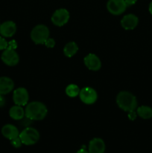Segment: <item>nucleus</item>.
Segmentation results:
<instances>
[{
    "mask_svg": "<svg viewBox=\"0 0 152 153\" xmlns=\"http://www.w3.org/2000/svg\"><path fill=\"white\" fill-rule=\"evenodd\" d=\"M128 7L125 0H108L107 8L113 15H120L125 11Z\"/></svg>",
    "mask_w": 152,
    "mask_h": 153,
    "instance_id": "7",
    "label": "nucleus"
},
{
    "mask_svg": "<svg viewBox=\"0 0 152 153\" xmlns=\"http://www.w3.org/2000/svg\"><path fill=\"white\" fill-rule=\"evenodd\" d=\"M13 100L15 105L20 106L26 105L29 100V94L25 88H18L13 91Z\"/></svg>",
    "mask_w": 152,
    "mask_h": 153,
    "instance_id": "9",
    "label": "nucleus"
},
{
    "mask_svg": "<svg viewBox=\"0 0 152 153\" xmlns=\"http://www.w3.org/2000/svg\"><path fill=\"white\" fill-rule=\"evenodd\" d=\"M88 149L89 153H104L106 149L105 143L101 138L95 137L89 141Z\"/></svg>",
    "mask_w": 152,
    "mask_h": 153,
    "instance_id": "11",
    "label": "nucleus"
},
{
    "mask_svg": "<svg viewBox=\"0 0 152 153\" xmlns=\"http://www.w3.org/2000/svg\"><path fill=\"white\" fill-rule=\"evenodd\" d=\"M78 51V46L76 44V43L72 41L69 42L63 49V53L68 58H72L74 56Z\"/></svg>",
    "mask_w": 152,
    "mask_h": 153,
    "instance_id": "18",
    "label": "nucleus"
},
{
    "mask_svg": "<svg viewBox=\"0 0 152 153\" xmlns=\"http://www.w3.org/2000/svg\"><path fill=\"white\" fill-rule=\"evenodd\" d=\"M14 83L11 79L6 76L0 77V94L6 95L13 91Z\"/></svg>",
    "mask_w": 152,
    "mask_h": 153,
    "instance_id": "15",
    "label": "nucleus"
},
{
    "mask_svg": "<svg viewBox=\"0 0 152 153\" xmlns=\"http://www.w3.org/2000/svg\"><path fill=\"white\" fill-rule=\"evenodd\" d=\"M84 64L89 70L92 71H98L101 67V62L100 58L95 54L90 53L84 58Z\"/></svg>",
    "mask_w": 152,
    "mask_h": 153,
    "instance_id": "10",
    "label": "nucleus"
},
{
    "mask_svg": "<svg viewBox=\"0 0 152 153\" xmlns=\"http://www.w3.org/2000/svg\"><path fill=\"white\" fill-rule=\"evenodd\" d=\"M137 114L144 120L151 119L152 117V108L149 106L142 105L137 108Z\"/></svg>",
    "mask_w": 152,
    "mask_h": 153,
    "instance_id": "17",
    "label": "nucleus"
},
{
    "mask_svg": "<svg viewBox=\"0 0 152 153\" xmlns=\"http://www.w3.org/2000/svg\"><path fill=\"white\" fill-rule=\"evenodd\" d=\"M5 99H4V95H1V94H0V108L3 107V106L5 105Z\"/></svg>",
    "mask_w": 152,
    "mask_h": 153,
    "instance_id": "26",
    "label": "nucleus"
},
{
    "mask_svg": "<svg viewBox=\"0 0 152 153\" xmlns=\"http://www.w3.org/2000/svg\"><path fill=\"white\" fill-rule=\"evenodd\" d=\"M1 134L5 138L11 140L19 137V131L15 126L12 124H6L1 128Z\"/></svg>",
    "mask_w": 152,
    "mask_h": 153,
    "instance_id": "14",
    "label": "nucleus"
},
{
    "mask_svg": "<svg viewBox=\"0 0 152 153\" xmlns=\"http://www.w3.org/2000/svg\"><path fill=\"white\" fill-rule=\"evenodd\" d=\"M20 121H21L20 123L21 125L23 126H25V128H26V127H28V126L31 125V123H32L33 120H32L29 119L28 117H27L26 116H25L22 120H20Z\"/></svg>",
    "mask_w": 152,
    "mask_h": 153,
    "instance_id": "21",
    "label": "nucleus"
},
{
    "mask_svg": "<svg viewBox=\"0 0 152 153\" xmlns=\"http://www.w3.org/2000/svg\"><path fill=\"white\" fill-rule=\"evenodd\" d=\"M76 153H89V152H88V151H86L85 149H79V150Z\"/></svg>",
    "mask_w": 152,
    "mask_h": 153,
    "instance_id": "28",
    "label": "nucleus"
},
{
    "mask_svg": "<svg viewBox=\"0 0 152 153\" xmlns=\"http://www.w3.org/2000/svg\"><path fill=\"white\" fill-rule=\"evenodd\" d=\"M16 47H17V43H16V42L14 40L8 42V46H7V48H9V49H15Z\"/></svg>",
    "mask_w": 152,
    "mask_h": 153,
    "instance_id": "24",
    "label": "nucleus"
},
{
    "mask_svg": "<svg viewBox=\"0 0 152 153\" xmlns=\"http://www.w3.org/2000/svg\"><path fill=\"white\" fill-rule=\"evenodd\" d=\"M44 44L46 45V46L47 48H53L55 47V41L53 38H50V37H49V38L46 40V41L45 42Z\"/></svg>",
    "mask_w": 152,
    "mask_h": 153,
    "instance_id": "23",
    "label": "nucleus"
},
{
    "mask_svg": "<svg viewBox=\"0 0 152 153\" xmlns=\"http://www.w3.org/2000/svg\"><path fill=\"white\" fill-rule=\"evenodd\" d=\"M116 103L122 110L126 112L134 111L137 108V100L135 96L128 91H121L116 97Z\"/></svg>",
    "mask_w": 152,
    "mask_h": 153,
    "instance_id": "2",
    "label": "nucleus"
},
{
    "mask_svg": "<svg viewBox=\"0 0 152 153\" xmlns=\"http://www.w3.org/2000/svg\"><path fill=\"white\" fill-rule=\"evenodd\" d=\"M48 113L47 107L38 101L31 102L26 105L25 109V116L32 120H42Z\"/></svg>",
    "mask_w": 152,
    "mask_h": 153,
    "instance_id": "1",
    "label": "nucleus"
},
{
    "mask_svg": "<svg viewBox=\"0 0 152 153\" xmlns=\"http://www.w3.org/2000/svg\"><path fill=\"white\" fill-rule=\"evenodd\" d=\"M19 138L21 139L22 144L26 146H31L34 145L38 142L40 140V133L36 128L32 127H26L24 128L19 135Z\"/></svg>",
    "mask_w": 152,
    "mask_h": 153,
    "instance_id": "3",
    "label": "nucleus"
},
{
    "mask_svg": "<svg viewBox=\"0 0 152 153\" xmlns=\"http://www.w3.org/2000/svg\"><path fill=\"white\" fill-rule=\"evenodd\" d=\"M80 88L77 85H74V84H71V85H68L66 88V94L68 97H76L77 96H79L80 94Z\"/></svg>",
    "mask_w": 152,
    "mask_h": 153,
    "instance_id": "19",
    "label": "nucleus"
},
{
    "mask_svg": "<svg viewBox=\"0 0 152 153\" xmlns=\"http://www.w3.org/2000/svg\"><path fill=\"white\" fill-rule=\"evenodd\" d=\"M125 2H126L127 5L128 6H131L134 5L136 2L137 1V0H125Z\"/></svg>",
    "mask_w": 152,
    "mask_h": 153,
    "instance_id": "27",
    "label": "nucleus"
},
{
    "mask_svg": "<svg viewBox=\"0 0 152 153\" xmlns=\"http://www.w3.org/2000/svg\"><path fill=\"white\" fill-rule=\"evenodd\" d=\"M49 37V30L45 25H37L31 32V38L35 44H44Z\"/></svg>",
    "mask_w": 152,
    "mask_h": 153,
    "instance_id": "4",
    "label": "nucleus"
},
{
    "mask_svg": "<svg viewBox=\"0 0 152 153\" xmlns=\"http://www.w3.org/2000/svg\"><path fill=\"white\" fill-rule=\"evenodd\" d=\"M9 115L10 117L15 120H20L25 116V110L20 105H15L9 110Z\"/></svg>",
    "mask_w": 152,
    "mask_h": 153,
    "instance_id": "16",
    "label": "nucleus"
},
{
    "mask_svg": "<svg viewBox=\"0 0 152 153\" xmlns=\"http://www.w3.org/2000/svg\"><path fill=\"white\" fill-rule=\"evenodd\" d=\"M69 16V12L66 9H58L52 14V22L57 26H63L68 22Z\"/></svg>",
    "mask_w": 152,
    "mask_h": 153,
    "instance_id": "6",
    "label": "nucleus"
},
{
    "mask_svg": "<svg viewBox=\"0 0 152 153\" xmlns=\"http://www.w3.org/2000/svg\"><path fill=\"white\" fill-rule=\"evenodd\" d=\"M0 25H1V23H0Z\"/></svg>",
    "mask_w": 152,
    "mask_h": 153,
    "instance_id": "30",
    "label": "nucleus"
},
{
    "mask_svg": "<svg viewBox=\"0 0 152 153\" xmlns=\"http://www.w3.org/2000/svg\"><path fill=\"white\" fill-rule=\"evenodd\" d=\"M16 31V25L13 21H6L0 25V34L4 37H10Z\"/></svg>",
    "mask_w": 152,
    "mask_h": 153,
    "instance_id": "13",
    "label": "nucleus"
},
{
    "mask_svg": "<svg viewBox=\"0 0 152 153\" xmlns=\"http://www.w3.org/2000/svg\"><path fill=\"white\" fill-rule=\"evenodd\" d=\"M138 23V17L133 13L125 15L121 20V25L125 30L134 29L137 26Z\"/></svg>",
    "mask_w": 152,
    "mask_h": 153,
    "instance_id": "12",
    "label": "nucleus"
},
{
    "mask_svg": "<svg viewBox=\"0 0 152 153\" xmlns=\"http://www.w3.org/2000/svg\"><path fill=\"white\" fill-rule=\"evenodd\" d=\"M10 143H11L12 146L14 148H19L22 146V143L21 141V139L19 138V137H16V138L13 139V140H10Z\"/></svg>",
    "mask_w": 152,
    "mask_h": 153,
    "instance_id": "20",
    "label": "nucleus"
},
{
    "mask_svg": "<svg viewBox=\"0 0 152 153\" xmlns=\"http://www.w3.org/2000/svg\"><path fill=\"white\" fill-rule=\"evenodd\" d=\"M79 97H80V100L84 104L92 105L96 102L98 99V94L95 90H94L92 88L85 87L80 90Z\"/></svg>",
    "mask_w": 152,
    "mask_h": 153,
    "instance_id": "5",
    "label": "nucleus"
},
{
    "mask_svg": "<svg viewBox=\"0 0 152 153\" xmlns=\"http://www.w3.org/2000/svg\"><path fill=\"white\" fill-rule=\"evenodd\" d=\"M8 46V42L2 37H0V51L4 50L7 48Z\"/></svg>",
    "mask_w": 152,
    "mask_h": 153,
    "instance_id": "22",
    "label": "nucleus"
},
{
    "mask_svg": "<svg viewBox=\"0 0 152 153\" xmlns=\"http://www.w3.org/2000/svg\"><path fill=\"white\" fill-rule=\"evenodd\" d=\"M128 117H129V119L130 120H135L136 118H137V114L136 113L135 111H131V112H128Z\"/></svg>",
    "mask_w": 152,
    "mask_h": 153,
    "instance_id": "25",
    "label": "nucleus"
},
{
    "mask_svg": "<svg viewBox=\"0 0 152 153\" xmlns=\"http://www.w3.org/2000/svg\"><path fill=\"white\" fill-rule=\"evenodd\" d=\"M1 58L3 63L9 67L16 66L19 61V57L17 52L15 51V49H9V48L4 49L1 54Z\"/></svg>",
    "mask_w": 152,
    "mask_h": 153,
    "instance_id": "8",
    "label": "nucleus"
},
{
    "mask_svg": "<svg viewBox=\"0 0 152 153\" xmlns=\"http://www.w3.org/2000/svg\"><path fill=\"white\" fill-rule=\"evenodd\" d=\"M149 12L151 13V14H152V1H151L150 4H149V7H148Z\"/></svg>",
    "mask_w": 152,
    "mask_h": 153,
    "instance_id": "29",
    "label": "nucleus"
}]
</instances>
